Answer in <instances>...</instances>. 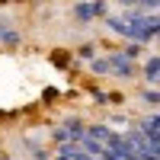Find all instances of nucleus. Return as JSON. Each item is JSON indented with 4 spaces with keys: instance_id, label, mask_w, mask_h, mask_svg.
I'll use <instances>...</instances> for the list:
<instances>
[{
    "instance_id": "1",
    "label": "nucleus",
    "mask_w": 160,
    "mask_h": 160,
    "mask_svg": "<svg viewBox=\"0 0 160 160\" xmlns=\"http://www.w3.org/2000/svg\"><path fill=\"white\" fill-rule=\"evenodd\" d=\"M0 160H10V157H0Z\"/></svg>"
}]
</instances>
